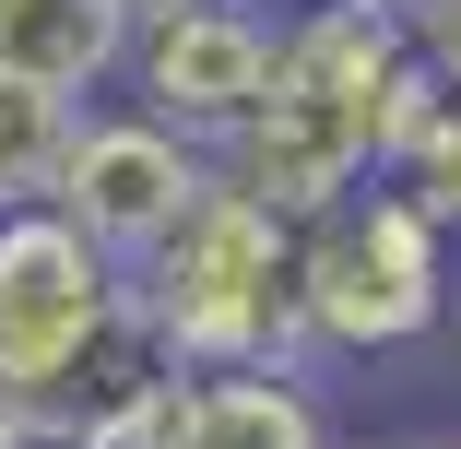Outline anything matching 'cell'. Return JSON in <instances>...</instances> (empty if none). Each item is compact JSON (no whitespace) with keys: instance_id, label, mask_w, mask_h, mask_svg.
Returning <instances> with one entry per match:
<instances>
[{"instance_id":"6da1fadb","label":"cell","mask_w":461,"mask_h":449,"mask_svg":"<svg viewBox=\"0 0 461 449\" xmlns=\"http://www.w3.org/2000/svg\"><path fill=\"white\" fill-rule=\"evenodd\" d=\"M438 95V71L414 48V24L391 0H296L272 24V83L260 107L237 119V142L213 154L237 190L285 202V213H320L366 177H391L414 119Z\"/></svg>"},{"instance_id":"7a4b0ae2","label":"cell","mask_w":461,"mask_h":449,"mask_svg":"<svg viewBox=\"0 0 461 449\" xmlns=\"http://www.w3.org/2000/svg\"><path fill=\"white\" fill-rule=\"evenodd\" d=\"M461 319V237L402 190V177H366V190L296 213V331L308 367H402Z\"/></svg>"},{"instance_id":"3957f363","label":"cell","mask_w":461,"mask_h":449,"mask_svg":"<svg viewBox=\"0 0 461 449\" xmlns=\"http://www.w3.org/2000/svg\"><path fill=\"white\" fill-rule=\"evenodd\" d=\"M131 308L166 343V367H308V331H296V213L237 190L213 166V190L131 260Z\"/></svg>"},{"instance_id":"277c9868","label":"cell","mask_w":461,"mask_h":449,"mask_svg":"<svg viewBox=\"0 0 461 449\" xmlns=\"http://www.w3.org/2000/svg\"><path fill=\"white\" fill-rule=\"evenodd\" d=\"M119 331H131V260H107L59 202L0 213V402L59 391Z\"/></svg>"},{"instance_id":"5b68a950","label":"cell","mask_w":461,"mask_h":449,"mask_svg":"<svg viewBox=\"0 0 461 449\" xmlns=\"http://www.w3.org/2000/svg\"><path fill=\"white\" fill-rule=\"evenodd\" d=\"M272 0H177V13H142L131 24V107L166 119V130H190L202 154L237 142V119L260 107V83H272Z\"/></svg>"},{"instance_id":"8992f818","label":"cell","mask_w":461,"mask_h":449,"mask_svg":"<svg viewBox=\"0 0 461 449\" xmlns=\"http://www.w3.org/2000/svg\"><path fill=\"white\" fill-rule=\"evenodd\" d=\"M202 190H213V154H202L190 130L142 119L131 95H119V107L95 95V107H83V130H71V154H59V190H48V202L95 237L107 260H142Z\"/></svg>"},{"instance_id":"52a82bcc","label":"cell","mask_w":461,"mask_h":449,"mask_svg":"<svg viewBox=\"0 0 461 449\" xmlns=\"http://www.w3.org/2000/svg\"><path fill=\"white\" fill-rule=\"evenodd\" d=\"M331 391L320 367H177L142 449H331Z\"/></svg>"},{"instance_id":"ba28073f","label":"cell","mask_w":461,"mask_h":449,"mask_svg":"<svg viewBox=\"0 0 461 449\" xmlns=\"http://www.w3.org/2000/svg\"><path fill=\"white\" fill-rule=\"evenodd\" d=\"M131 59V0H0V71L95 107Z\"/></svg>"},{"instance_id":"9c48e42d","label":"cell","mask_w":461,"mask_h":449,"mask_svg":"<svg viewBox=\"0 0 461 449\" xmlns=\"http://www.w3.org/2000/svg\"><path fill=\"white\" fill-rule=\"evenodd\" d=\"M71 130H83L71 95H48V83H13V71H0V213H24V202L59 190Z\"/></svg>"},{"instance_id":"30bf717a","label":"cell","mask_w":461,"mask_h":449,"mask_svg":"<svg viewBox=\"0 0 461 449\" xmlns=\"http://www.w3.org/2000/svg\"><path fill=\"white\" fill-rule=\"evenodd\" d=\"M391 177H402V190L461 237V83H438V95H426V119H414V142H402Z\"/></svg>"},{"instance_id":"8fae6325","label":"cell","mask_w":461,"mask_h":449,"mask_svg":"<svg viewBox=\"0 0 461 449\" xmlns=\"http://www.w3.org/2000/svg\"><path fill=\"white\" fill-rule=\"evenodd\" d=\"M331 449H426V437H331Z\"/></svg>"},{"instance_id":"7c38bea8","label":"cell","mask_w":461,"mask_h":449,"mask_svg":"<svg viewBox=\"0 0 461 449\" xmlns=\"http://www.w3.org/2000/svg\"><path fill=\"white\" fill-rule=\"evenodd\" d=\"M142 13H177V0H131V24H142Z\"/></svg>"}]
</instances>
